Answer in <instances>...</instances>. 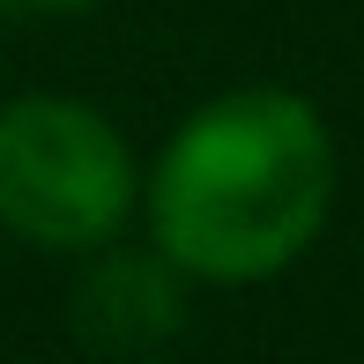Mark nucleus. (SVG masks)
Masks as SVG:
<instances>
[{
  "label": "nucleus",
  "instance_id": "7ed1b4c3",
  "mask_svg": "<svg viewBox=\"0 0 364 364\" xmlns=\"http://www.w3.org/2000/svg\"><path fill=\"white\" fill-rule=\"evenodd\" d=\"M68 320L90 350L105 357H156L164 342L186 335V275L156 245H97L90 268L75 275Z\"/></svg>",
  "mask_w": 364,
  "mask_h": 364
},
{
  "label": "nucleus",
  "instance_id": "f03ea898",
  "mask_svg": "<svg viewBox=\"0 0 364 364\" xmlns=\"http://www.w3.org/2000/svg\"><path fill=\"white\" fill-rule=\"evenodd\" d=\"M141 201L119 127L75 97L0 105V230L38 253H97Z\"/></svg>",
  "mask_w": 364,
  "mask_h": 364
},
{
  "label": "nucleus",
  "instance_id": "f257e3e1",
  "mask_svg": "<svg viewBox=\"0 0 364 364\" xmlns=\"http://www.w3.org/2000/svg\"><path fill=\"white\" fill-rule=\"evenodd\" d=\"M335 141L297 90L208 97L149 171V238L186 283H268L327 223Z\"/></svg>",
  "mask_w": 364,
  "mask_h": 364
},
{
  "label": "nucleus",
  "instance_id": "20e7f679",
  "mask_svg": "<svg viewBox=\"0 0 364 364\" xmlns=\"http://www.w3.org/2000/svg\"><path fill=\"white\" fill-rule=\"evenodd\" d=\"M15 8H97V0H15Z\"/></svg>",
  "mask_w": 364,
  "mask_h": 364
}]
</instances>
